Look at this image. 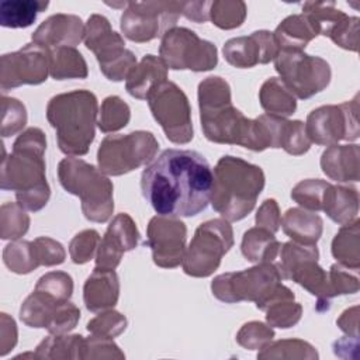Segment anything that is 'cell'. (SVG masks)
<instances>
[{"label": "cell", "mask_w": 360, "mask_h": 360, "mask_svg": "<svg viewBox=\"0 0 360 360\" xmlns=\"http://www.w3.org/2000/svg\"><path fill=\"white\" fill-rule=\"evenodd\" d=\"M212 169L190 149L163 150L141 176V190L150 207L165 217H194L210 202Z\"/></svg>", "instance_id": "1"}, {"label": "cell", "mask_w": 360, "mask_h": 360, "mask_svg": "<svg viewBox=\"0 0 360 360\" xmlns=\"http://www.w3.org/2000/svg\"><path fill=\"white\" fill-rule=\"evenodd\" d=\"M200 121L210 142L239 145L255 152L270 148L260 117L250 120L232 104L231 87L219 76H208L198 84Z\"/></svg>", "instance_id": "2"}, {"label": "cell", "mask_w": 360, "mask_h": 360, "mask_svg": "<svg viewBox=\"0 0 360 360\" xmlns=\"http://www.w3.org/2000/svg\"><path fill=\"white\" fill-rule=\"evenodd\" d=\"M1 150L0 187L15 191L17 202L27 211L42 210L51 197L44 159L46 138L42 129L31 127L22 131L14 141L10 155L3 145Z\"/></svg>", "instance_id": "3"}, {"label": "cell", "mask_w": 360, "mask_h": 360, "mask_svg": "<svg viewBox=\"0 0 360 360\" xmlns=\"http://www.w3.org/2000/svg\"><path fill=\"white\" fill-rule=\"evenodd\" d=\"M264 180L260 166L236 156H222L212 172L210 202L224 219L240 221L255 208Z\"/></svg>", "instance_id": "4"}, {"label": "cell", "mask_w": 360, "mask_h": 360, "mask_svg": "<svg viewBox=\"0 0 360 360\" xmlns=\"http://www.w3.org/2000/svg\"><path fill=\"white\" fill-rule=\"evenodd\" d=\"M98 103L89 90H73L53 96L46 105V118L56 132L60 152L83 156L96 135Z\"/></svg>", "instance_id": "5"}, {"label": "cell", "mask_w": 360, "mask_h": 360, "mask_svg": "<svg viewBox=\"0 0 360 360\" xmlns=\"http://www.w3.org/2000/svg\"><path fill=\"white\" fill-rule=\"evenodd\" d=\"M60 186L80 198L82 211L91 222H107L114 211V186L96 166L70 156L58 165Z\"/></svg>", "instance_id": "6"}, {"label": "cell", "mask_w": 360, "mask_h": 360, "mask_svg": "<svg viewBox=\"0 0 360 360\" xmlns=\"http://www.w3.org/2000/svg\"><path fill=\"white\" fill-rule=\"evenodd\" d=\"M281 274L271 263H256L242 271L224 273L211 283L212 295L226 304L252 301L257 309H264L271 297L283 287Z\"/></svg>", "instance_id": "7"}, {"label": "cell", "mask_w": 360, "mask_h": 360, "mask_svg": "<svg viewBox=\"0 0 360 360\" xmlns=\"http://www.w3.org/2000/svg\"><path fill=\"white\" fill-rule=\"evenodd\" d=\"M319 252L316 245L308 246L294 240L283 243L276 264L281 278H290L304 287L318 300L316 309L326 311L330 307L332 294L329 290L328 273L318 264Z\"/></svg>", "instance_id": "8"}, {"label": "cell", "mask_w": 360, "mask_h": 360, "mask_svg": "<svg viewBox=\"0 0 360 360\" xmlns=\"http://www.w3.org/2000/svg\"><path fill=\"white\" fill-rule=\"evenodd\" d=\"M83 41L86 48L96 55L101 73L111 82H122L136 66L134 52L125 48L124 38L101 14L89 17Z\"/></svg>", "instance_id": "9"}, {"label": "cell", "mask_w": 360, "mask_h": 360, "mask_svg": "<svg viewBox=\"0 0 360 360\" xmlns=\"http://www.w3.org/2000/svg\"><path fill=\"white\" fill-rule=\"evenodd\" d=\"M159 142L149 131L107 135L97 150L98 169L105 176H122L153 160Z\"/></svg>", "instance_id": "10"}, {"label": "cell", "mask_w": 360, "mask_h": 360, "mask_svg": "<svg viewBox=\"0 0 360 360\" xmlns=\"http://www.w3.org/2000/svg\"><path fill=\"white\" fill-rule=\"evenodd\" d=\"M233 246V231L229 221L214 218L202 222L186 249L183 271L191 277H208L221 264Z\"/></svg>", "instance_id": "11"}, {"label": "cell", "mask_w": 360, "mask_h": 360, "mask_svg": "<svg viewBox=\"0 0 360 360\" xmlns=\"http://www.w3.org/2000/svg\"><path fill=\"white\" fill-rule=\"evenodd\" d=\"M159 58L167 69L207 72L217 66V46L200 38L186 27H173L165 32L159 46Z\"/></svg>", "instance_id": "12"}, {"label": "cell", "mask_w": 360, "mask_h": 360, "mask_svg": "<svg viewBox=\"0 0 360 360\" xmlns=\"http://www.w3.org/2000/svg\"><path fill=\"white\" fill-rule=\"evenodd\" d=\"M274 69L290 91L301 100L325 90L332 77L330 66L325 59L304 51H278Z\"/></svg>", "instance_id": "13"}, {"label": "cell", "mask_w": 360, "mask_h": 360, "mask_svg": "<svg viewBox=\"0 0 360 360\" xmlns=\"http://www.w3.org/2000/svg\"><path fill=\"white\" fill-rule=\"evenodd\" d=\"M180 15L181 1H128L120 27L125 38L142 44L163 37Z\"/></svg>", "instance_id": "14"}, {"label": "cell", "mask_w": 360, "mask_h": 360, "mask_svg": "<svg viewBox=\"0 0 360 360\" xmlns=\"http://www.w3.org/2000/svg\"><path fill=\"white\" fill-rule=\"evenodd\" d=\"M148 104L170 142L184 145L193 139L191 107L186 93L176 83H162L148 97Z\"/></svg>", "instance_id": "15"}, {"label": "cell", "mask_w": 360, "mask_h": 360, "mask_svg": "<svg viewBox=\"0 0 360 360\" xmlns=\"http://www.w3.org/2000/svg\"><path fill=\"white\" fill-rule=\"evenodd\" d=\"M359 97L342 104L321 105L312 110L305 122V131L311 142L321 146L336 145L339 141H356L359 129Z\"/></svg>", "instance_id": "16"}, {"label": "cell", "mask_w": 360, "mask_h": 360, "mask_svg": "<svg viewBox=\"0 0 360 360\" xmlns=\"http://www.w3.org/2000/svg\"><path fill=\"white\" fill-rule=\"evenodd\" d=\"M51 66V49L35 42L0 58V87L6 93L22 84H41L46 80Z\"/></svg>", "instance_id": "17"}, {"label": "cell", "mask_w": 360, "mask_h": 360, "mask_svg": "<svg viewBox=\"0 0 360 360\" xmlns=\"http://www.w3.org/2000/svg\"><path fill=\"white\" fill-rule=\"evenodd\" d=\"M146 242L152 250L153 263L163 269H174L183 263L186 255L187 228L176 217L156 215L146 229Z\"/></svg>", "instance_id": "18"}, {"label": "cell", "mask_w": 360, "mask_h": 360, "mask_svg": "<svg viewBox=\"0 0 360 360\" xmlns=\"http://www.w3.org/2000/svg\"><path fill=\"white\" fill-rule=\"evenodd\" d=\"M302 13L308 14L319 35L330 38L338 46L357 52L359 48V17H349L336 8L333 1H307Z\"/></svg>", "instance_id": "19"}, {"label": "cell", "mask_w": 360, "mask_h": 360, "mask_svg": "<svg viewBox=\"0 0 360 360\" xmlns=\"http://www.w3.org/2000/svg\"><path fill=\"white\" fill-rule=\"evenodd\" d=\"M139 240V232L135 221L127 214H117L104 236L101 238L96 252V267L115 270L121 263L125 252L134 250Z\"/></svg>", "instance_id": "20"}, {"label": "cell", "mask_w": 360, "mask_h": 360, "mask_svg": "<svg viewBox=\"0 0 360 360\" xmlns=\"http://www.w3.org/2000/svg\"><path fill=\"white\" fill-rule=\"evenodd\" d=\"M222 53L229 65L239 69H248L274 60L278 53V48L273 32L260 30L246 37L228 39L224 45Z\"/></svg>", "instance_id": "21"}, {"label": "cell", "mask_w": 360, "mask_h": 360, "mask_svg": "<svg viewBox=\"0 0 360 360\" xmlns=\"http://www.w3.org/2000/svg\"><path fill=\"white\" fill-rule=\"evenodd\" d=\"M86 25L75 14L58 13L44 20L32 32V42L48 49L59 46H76L84 39Z\"/></svg>", "instance_id": "22"}, {"label": "cell", "mask_w": 360, "mask_h": 360, "mask_svg": "<svg viewBox=\"0 0 360 360\" xmlns=\"http://www.w3.org/2000/svg\"><path fill=\"white\" fill-rule=\"evenodd\" d=\"M120 297V278L115 270L96 267L83 285V301L89 311L114 308Z\"/></svg>", "instance_id": "23"}, {"label": "cell", "mask_w": 360, "mask_h": 360, "mask_svg": "<svg viewBox=\"0 0 360 360\" xmlns=\"http://www.w3.org/2000/svg\"><path fill=\"white\" fill-rule=\"evenodd\" d=\"M359 158L360 148L357 143L330 145L321 156V169L330 180L340 183L359 181Z\"/></svg>", "instance_id": "24"}, {"label": "cell", "mask_w": 360, "mask_h": 360, "mask_svg": "<svg viewBox=\"0 0 360 360\" xmlns=\"http://www.w3.org/2000/svg\"><path fill=\"white\" fill-rule=\"evenodd\" d=\"M167 80V66L155 55H145L127 77V91L138 98L148 100V97Z\"/></svg>", "instance_id": "25"}, {"label": "cell", "mask_w": 360, "mask_h": 360, "mask_svg": "<svg viewBox=\"0 0 360 360\" xmlns=\"http://www.w3.org/2000/svg\"><path fill=\"white\" fill-rule=\"evenodd\" d=\"M319 35L314 20L305 14H292L284 18L273 32L278 51H304Z\"/></svg>", "instance_id": "26"}, {"label": "cell", "mask_w": 360, "mask_h": 360, "mask_svg": "<svg viewBox=\"0 0 360 360\" xmlns=\"http://www.w3.org/2000/svg\"><path fill=\"white\" fill-rule=\"evenodd\" d=\"M283 231L294 242L301 245H316L322 236L323 221L314 211L294 207L285 211L281 219Z\"/></svg>", "instance_id": "27"}, {"label": "cell", "mask_w": 360, "mask_h": 360, "mask_svg": "<svg viewBox=\"0 0 360 360\" xmlns=\"http://www.w3.org/2000/svg\"><path fill=\"white\" fill-rule=\"evenodd\" d=\"M322 211L336 224L345 225L357 218L359 191L352 186L329 184L323 193Z\"/></svg>", "instance_id": "28"}, {"label": "cell", "mask_w": 360, "mask_h": 360, "mask_svg": "<svg viewBox=\"0 0 360 360\" xmlns=\"http://www.w3.org/2000/svg\"><path fill=\"white\" fill-rule=\"evenodd\" d=\"M280 246L273 232L255 226L243 233L240 252L250 263H271L277 259Z\"/></svg>", "instance_id": "29"}, {"label": "cell", "mask_w": 360, "mask_h": 360, "mask_svg": "<svg viewBox=\"0 0 360 360\" xmlns=\"http://www.w3.org/2000/svg\"><path fill=\"white\" fill-rule=\"evenodd\" d=\"M259 101L269 115L287 118L297 108V97L283 83L280 77L267 79L259 90Z\"/></svg>", "instance_id": "30"}, {"label": "cell", "mask_w": 360, "mask_h": 360, "mask_svg": "<svg viewBox=\"0 0 360 360\" xmlns=\"http://www.w3.org/2000/svg\"><path fill=\"white\" fill-rule=\"evenodd\" d=\"M332 256L342 266L357 271L360 267V221L342 225L332 240Z\"/></svg>", "instance_id": "31"}, {"label": "cell", "mask_w": 360, "mask_h": 360, "mask_svg": "<svg viewBox=\"0 0 360 360\" xmlns=\"http://www.w3.org/2000/svg\"><path fill=\"white\" fill-rule=\"evenodd\" d=\"M49 75L55 80L86 79L89 75L83 55L73 46H59L51 49Z\"/></svg>", "instance_id": "32"}, {"label": "cell", "mask_w": 360, "mask_h": 360, "mask_svg": "<svg viewBox=\"0 0 360 360\" xmlns=\"http://www.w3.org/2000/svg\"><path fill=\"white\" fill-rule=\"evenodd\" d=\"M84 338L82 335H49L35 349V359H83Z\"/></svg>", "instance_id": "33"}, {"label": "cell", "mask_w": 360, "mask_h": 360, "mask_svg": "<svg viewBox=\"0 0 360 360\" xmlns=\"http://www.w3.org/2000/svg\"><path fill=\"white\" fill-rule=\"evenodd\" d=\"M48 6V1L41 0H4L0 3V24L6 28L30 27Z\"/></svg>", "instance_id": "34"}, {"label": "cell", "mask_w": 360, "mask_h": 360, "mask_svg": "<svg viewBox=\"0 0 360 360\" xmlns=\"http://www.w3.org/2000/svg\"><path fill=\"white\" fill-rule=\"evenodd\" d=\"M294 298V292L287 287L266 305V321L271 328L288 329L300 322L302 307Z\"/></svg>", "instance_id": "35"}, {"label": "cell", "mask_w": 360, "mask_h": 360, "mask_svg": "<svg viewBox=\"0 0 360 360\" xmlns=\"http://www.w3.org/2000/svg\"><path fill=\"white\" fill-rule=\"evenodd\" d=\"M63 302L56 298L34 290L30 294L20 308V319L30 328H45L49 325L51 318L56 309V307Z\"/></svg>", "instance_id": "36"}, {"label": "cell", "mask_w": 360, "mask_h": 360, "mask_svg": "<svg viewBox=\"0 0 360 360\" xmlns=\"http://www.w3.org/2000/svg\"><path fill=\"white\" fill-rule=\"evenodd\" d=\"M3 262L10 271L17 274H28L41 266L34 242L18 239L4 246Z\"/></svg>", "instance_id": "37"}, {"label": "cell", "mask_w": 360, "mask_h": 360, "mask_svg": "<svg viewBox=\"0 0 360 360\" xmlns=\"http://www.w3.org/2000/svg\"><path fill=\"white\" fill-rule=\"evenodd\" d=\"M316 349L302 339H283L269 342L257 353V359H305L316 360Z\"/></svg>", "instance_id": "38"}, {"label": "cell", "mask_w": 360, "mask_h": 360, "mask_svg": "<svg viewBox=\"0 0 360 360\" xmlns=\"http://www.w3.org/2000/svg\"><path fill=\"white\" fill-rule=\"evenodd\" d=\"M131 118L129 105L118 96H108L103 100L97 125L101 132H115L128 125Z\"/></svg>", "instance_id": "39"}, {"label": "cell", "mask_w": 360, "mask_h": 360, "mask_svg": "<svg viewBox=\"0 0 360 360\" xmlns=\"http://www.w3.org/2000/svg\"><path fill=\"white\" fill-rule=\"evenodd\" d=\"M30 215L18 202H4L0 207V238L17 240L28 232Z\"/></svg>", "instance_id": "40"}, {"label": "cell", "mask_w": 360, "mask_h": 360, "mask_svg": "<svg viewBox=\"0 0 360 360\" xmlns=\"http://www.w3.org/2000/svg\"><path fill=\"white\" fill-rule=\"evenodd\" d=\"M246 4L245 1L236 0H217L211 3L210 20L214 25L221 30H233L243 24L246 18Z\"/></svg>", "instance_id": "41"}, {"label": "cell", "mask_w": 360, "mask_h": 360, "mask_svg": "<svg viewBox=\"0 0 360 360\" xmlns=\"http://www.w3.org/2000/svg\"><path fill=\"white\" fill-rule=\"evenodd\" d=\"M330 183L321 179L301 180L291 190V198L304 210L322 211V200L326 187Z\"/></svg>", "instance_id": "42"}, {"label": "cell", "mask_w": 360, "mask_h": 360, "mask_svg": "<svg viewBox=\"0 0 360 360\" xmlns=\"http://www.w3.org/2000/svg\"><path fill=\"white\" fill-rule=\"evenodd\" d=\"M27 124L25 105L14 98L3 94L1 97V136H13L22 131Z\"/></svg>", "instance_id": "43"}, {"label": "cell", "mask_w": 360, "mask_h": 360, "mask_svg": "<svg viewBox=\"0 0 360 360\" xmlns=\"http://www.w3.org/2000/svg\"><path fill=\"white\" fill-rule=\"evenodd\" d=\"M311 143L312 142L309 141L305 131V122L300 120H285L281 134V149H284L288 155L301 156L309 150Z\"/></svg>", "instance_id": "44"}, {"label": "cell", "mask_w": 360, "mask_h": 360, "mask_svg": "<svg viewBox=\"0 0 360 360\" xmlns=\"http://www.w3.org/2000/svg\"><path fill=\"white\" fill-rule=\"evenodd\" d=\"M127 323L128 321L121 312L110 308L90 319L86 328L91 335L114 339L127 329Z\"/></svg>", "instance_id": "45"}, {"label": "cell", "mask_w": 360, "mask_h": 360, "mask_svg": "<svg viewBox=\"0 0 360 360\" xmlns=\"http://www.w3.org/2000/svg\"><path fill=\"white\" fill-rule=\"evenodd\" d=\"M274 338L273 328L260 321H250L242 325L236 333V342L243 349L260 350Z\"/></svg>", "instance_id": "46"}, {"label": "cell", "mask_w": 360, "mask_h": 360, "mask_svg": "<svg viewBox=\"0 0 360 360\" xmlns=\"http://www.w3.org/2000/svg\"><path fill=\"white\" fill-rule=\"evenodd\" d=\"M35 290L42 291L58 301H69L73 292V280L65 271H49L39 277Z\"/></svg>", "instance_id": "47"}, {"label": "cell", "mask_w": 360, "mask_h": 360, "mask_svg": "<svg viewBox=\"0 0 360 360\" xmlns=\"http://www.w3.org/2000/svg\"><path fill=\"white\" fill-rule=\"evenodd\" d=\"M100 240V233L96 229H84L76 233L69 243L72 262L75 264H84L90 262L97 252Z\"/></svg>", "instance_id": "48"}, {"label": "cell", "mask_w": 360, "mask_h": 360, "mask_svg": "<svg viewBox=\"0 0 360 360\" xmlns=\"http://www.w3.org/2000/svg\"><path fill=\"white\" fill-rule=\"evenodd\" d=\"M79 319H80V309L75 304L69 301H63L56 307L51 318V322L46 326V330L52 335L68 333L76 328Z\"/></svg>", "instance_id": "49"}, {"label": "cell", "mask_w": 360, "mask_h": 360, "mask_svg": "<svg viewBox=\"0 0 360 360\" xmlns=\"http://www.w3.org/2000/svg\"><path fill=\"white\" fill-rule=\"evenodd\" d=\"M83 359H125V354L112 339L90 333L84 339Z\"/></svg>", "instance_id": "50"}, {"label": "cell", "mask_w": 360, "mask_h": 360, "mask_svg": "<svg viewBox=\"0 0 360 360\" xmlns=\"http://www.w3.org/2000/svg\"><path fill=\"white\" fill-rule=\"evenodd\" d=\"M349 270L350 269L342 266L340 263H335L330 266V270L328 273V281L332 298L336 295L354 294L359 291V278Z\"/></svg>", "instance_id": "51"}, {"label": "cell", "mask_w": 360, "mask_h": 360, "mask_svg": "<svg viewBox=\"0 0 360 360\" xmlns=\"http://www.w3.org/2000/svg\"><path fill=\"white\" fill-rule=\"evenodd\" d=\"M32 242H34L41 266L51 267V266L62 264L65 262L66 252L60 242L49 236H38Z\"/></svg>", "instance_id": "52"}, {"label": "cell", "mask_w": 360, "mask_h": 360, "mask_svg": "<svg viewBox=\"0 0 360 360\" xmlns=\"http://www.w3.org/2000/svg\"><path fill=\"white\" fill-rule=\"evenodd\" d=\"M255 222H256V226L264 228L273 233H276L280 229L281 214H280L278 204L274 198H267L262 202V205L256 212Z\"/></svg>", "instance_id": "53"}, {"label": "cell", "mask_w": 360, "mask_h": 360, "mask_svg": "<svg viewBox=\"0 0 360 360\" xmlns=\"http://www.w3.org/2000/svg\"><path fill=\"white\" fill-rule=\"evenodd\" d=\"M17 325L6 312L0 314V356H6L17 345Z\"/></svg>", "instance_id": "54"}, {"label": "cell", "mask_w": 360, "mask_h": 360, "mask_svg": "<svg viewBox=\"0 0 360 360\" xmlns=\"http://www.w3.org/2000/svg\"><path fill=\"white\" fill-rule=\"evenodd\" d=\"M212 1H181V14L194 22L210 20V7Z\"/></svg>", "instance_id": "55"}, {"label": "cell", "mask_w": 360, "mask_h": 360, "mask_svg": "<svg viewBox=\"0 0 360 360\" xmlns=\"http://www.w3.org/2000/svg\"><path fill=\"white\" fill-rule=\"evenodd\" d=\"M336 325L346 335L359 338V307L354 305V307L343 311L342 315L338 318Z\"/></svg>", "instance_id": "56"}]
</instances>
